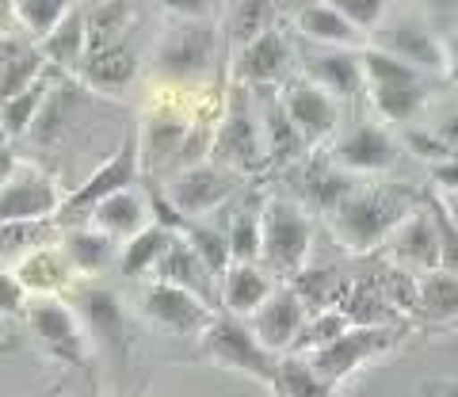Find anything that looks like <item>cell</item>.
<instances>
[{
	"label": "cell",
	"instance_id": "7402d4cb",
	"mask_svg": "<svg viewBox=\"0 0 458 397\" xmlns=\"http://www.w3.org/2000/svg\"><path fill=\"white\" fill-rule=\"evenodd\" d=\"M286 65H291V46H286V38L279 31H267L256 35L252 42L241 46V58H237V73L241 80L249 84H271L286 73Z\"/></svg>",
	"mask_w": 458,
	"mask_h": 397
},
{
	"label": "cell",
	"instance_id": "b9f144b4",
	"mask_svg": "<svg viewBox=\"0 0 458 397\" xmlns=\"http://www.w3.org/2000/svg\"><path fill=\"white\" fill-rule=\"evenodd\" d=\"M428 210H432L436 230H439V267L443 272H451V275H458V225L447 215V207H443L439 195L428 198Z\"/></svg>",
	"mask_w": 458,
	"mask_h": 397
},
{
	"label": "cell",
	"instance_id": "484cf974",
	"mask_svg": "<svg viewBox=\"0 0 458 397\" xmlns=\"http://www.w3.org/2000/svg\"><path fill=\"white\" fill-rule=\"evenodd\" d=\"M313 84H321L328 96H355L367 84L363 58H355L352 50H325L310 62Z\"/></svg>",
	"mask_w": 458,
	"mask_h": 397
},
{
	"label": "cell",
	"instance_id": "9a60e30c",
	"mask_svg": "<svg viewBox=\"0 0 458 397\" xmlns=\"http://www.w3.org/2000/svg\"><path fill=\"white\" fill-rule=\"evenodd\" d=\"M310 321V309L302 306V298H298L291 287L283 291H271L267 302L256 309L249 317V329L256 333V340L267 348V351H291L298 333H302V325Z\"/></svg>",
	"mask_w": 458,
	"mask_h": 397
},
{
	"label": "cell",
	"instance_id": "ac0fdd59",
	"mask_svg": "<svg viewBox=\"0 0 458 397\" xmlns=\"http://www.w3.org/2000/svg\"><path fill=\"white\" fill-rule=\"evenodd\" d=\"M378 50L394 54V58H401L412 69H420V73H443V69H447V50H443V42L420 23L382 27L378 31Z\"/></svg>",
	"mask_w": 458,
	"mask_h": 397
},
{
	"label": "cell",
	"instance_id": "4316f807",
	"mask_svg": "<svg viewBox=\"0 0 458 397\" xmlns=\"http://www.w3.org/2000/svg\"><path fill=\"white\" fill-rule=\"evenodd\" d=\"M84 54H89V16L73 4L62 16V23L42 38V58L54 62V65L73 69V65L84 62Z\"/></svg>",
	"mask_w": 458,
	"mask_h": 397
},
{
	"label": "cell",
	"instance_id": "f5cc1de1",
	"mask_svg": "<svg viewBox=\"0 0 458 397\" xmlns=\"http://www.w3.org/2000/svg\"><path fill=\"white\" fill-rule=\"evenodd\" d=\"M20 54H23V46L16 38H0V69H4L12 58H20Z\"/></svg>",
	"mask_w": 458,
	"mask_h": 397
},
{
	"label": "cell",
	"instance_id": "9f6ffc18",
	"mask_svg": "<svg viewBox=\"0 0 458 397\" xmlns=\"http://www.w3.org/2000/svg\"><path fill=\"white\" fill-rule=\"evenodd\" d=\"M424 4H439V8H447V4H451V0H424Z\"/></svg>",
	"mask_w": 458,
	"mask_h": 397
},
{
	"label": "cell",
	"instance_id": "f546056e",
	"mask_svg": "<svg viewBox=\"0 0 458 397\" xmlns=\"http://www.w3.org/2000/svg\"><path fill=\"white\" fill-rule=\"evenodd\" d=\"M417 309L428 321H454L458 317V275L443 272H428L417 279Z\"/></svg>",
	"mask_w": 458,
	"mask_h": 397
},
{
	"label": "cell",
	"instance_id": "e0dca14e",
	"mask_svg": "<svg viewBox=\"0 0 458 397\" xmlns=\"http://www.w3.org/2000/svg\"><path fill=\"white\" fill-rule=\"evenodd\" d=\"M279 104H283L286 115H291V122L302 131V138L310 141V146H318V141H325L336 131V99L328 96L321 84H313V80L286 84Z\"/></svg>",
	"mask_w": 458,
	"mask_h": 397
},
{
	"label": "cell",
	"instance_id": "ffe728a7",
	"mask_svg": "<svg viewBox=\"0 0 458 397\" xmlns=\"http://www.w3.org/2000/svg\"><path fill=\"white\" fill-rule=\"evenodd\" d=\"M271 291H276V283H271V272L264 264H229L218 287L225 314L233 317H252L271 298Z\"/></svg>",
	"mask_w": 458,
	"mask_h": 397
},
{
	"label": "cell",
	"instance_id": "5b68a950",
	"mask_svg": "<svg viewBox=\"0 0 458 397\" xmlns=\"http://www.w3.org/2000/svg\"><path fill=\"white\" fill-rule=\"evenodd\" d=\"M23 314H27L35 340L54 359L77 367V371H89V333H84L73 306L57 302V298H35Z\"/></svg>",
	"mask_w": 458,
	"mask_h": 397
},
{
	"label": "cell",
	"instance_id": "2e32d148",
	"mask_svg": "<svg viewBox=\"0 0 458 397\" xmlns=\"http://www.w3.org/2000/svg\"><path fill=\"white\" fill-rule=\"evenodd\" d=\"M214 54V31L207 23H180L176 31H168V38L161 42V54H157V65L161 73H168L172 80H191L210 65Z\"/></svg>",
	"mask_w": 458,
	"mask_h": 397
},
{
	"label": "cell",
	"instance_id": "277c9868",
	"mask_svg": "<svg viewBox=\"0 0 458 397\" xmlns=\"http://www.w3.org/2000/svg\"><path fill=\"white\" fill-rule=\"evenodd\" d=\"M363 73H367V84H370V99H375V107L386 119L409 122L424 107V96H428L424 73L405 65L401 58H394V54H386L378 46L367 50L363 54Z\"/></svg>",
	"mask_w": 458,
	"mask_h": 397
},
{
	"label": "cell",
	"instance_id": "ab89813d",
	"mask_svg": "<svg viewBox=\"0 0 458 397\" xmlns=\"http://www.w3.org/2000/svg\"><path fill=\"white\" fill-rule=\"evenodd\" d=\"M42 65H47L42 50H23L20 58H12L4 69H0V104L23 96L35 80H42Z\"/></svg>",
	"mask_w": 458,
	"mask_h": 397
},
{
	"label": "cell",
	"instance_id": "836d02e7",
	"mask_svg": "<svg viewBox=\"0 0 458 397\" xmlns=\"http://www.w3.org/2000/svg\"><path fill=\"white\" fill-rule=\"evenodd\" d=\"M47 96H50V80H35L23 96L8 99V104H0V131H4L8 138L31 134V126L38 119L42 104H47Z\"/></svg>",
	"mask_w": 458,
	"mask_h": 397
},
{
	"label": "cell",
	"instance_id": "5bb4252c",
	"mask_svg": "<svg viewBox=\"0 0 458 397\" xmlns=\"http://www.w3.org/2000/svg\"><path fill=\"white\" fill-rule=\"evenodd\" d=\"M401 146L375 122H360L333 146V165L344 173H390Z\"/></svg>",
	"mask_w": 458,
	"mask_h": 397
},
{
	"label": "cell",
	"instance_id": "8d00e7d4",
	"mask_svg": "<svg viewBox=\"0 0 458 397\" xmlns=\"http://www.w3.org/2000/svg\"><path fill=\"white\" fill-rule=\"evenodd\" d=\"M352 191H355L352 176L336 165L333 168H310V176L302 180V195L321 210H336L340 198H348Z\"/></svg>",
	"mask_w": 458,
	"mask_h": 397
},
{
	"label": "cell",
	"instance_id": "4dcf8cb0",
	"mask_svg": "<svg viewBox=\"0 0 458 397\" xmlns=\"http://www.w3.org/2000/svg\"><path fill=\"white\" fill-rule=\"evenodd\" d=\"M298 31L318 38V42H328V46H355V42H360V31H355L328 0L325 4H306L298 12Z\"/></svg>",
	"mask_w": 458,
	"mask_h": 397
},
{
	"label": "cell",
	"instance_id": "60d3db41",
	"mask_svg": "<svg viewBox=\"0 0 458 397\" xmlns=\"http://www.w3.org/2000/svg\"><path fill=\"white\" fill-rule=\"evenodd\" d=\"M73 8V0H16V16L23 20V27L38 38H47L62 16Z\"/></svg>",
	"mask_w": 458,
	"mask_h": 397
},
{
	"label": "cell",
	"instance_id": "7a4b0ae2",
	"mask_svg": "<svg viewBox=\"0 0 458 397\" xmlns=\"http://www.w3.org/2000/svg\"><path fill=\"white\" fill-rule=\"evenodd\" d=\"M313 245V222L291 198H267L260 210V264L271 275H298Z\"/></svg>",
	"mask_w": 458,
	"mask_h": 397
},
{
	"label": "cell",
	"instance_id": "d4e9b609",
	"mask_svg": "<svg viewBox=\"0 0 458 397\" xmlns=\"http://www.w3.org/2000/svg\"><path fill=\"white\" fill-rule=\"evenodd\" d=\"M81 73H84V80H89L92 89L114 92V89H126V84L134 80L138 58H134L131 46H123V42H111V46H104V50H89V54H84Z\"/></svg>",
	"mask_w": 458,
	"mask_h": 397
},
{
	"label": "cell",
	"instance_id": "f1b7e54d",
	"mask_svg": "<svg viewBox=\"0 0 458 397\" xmlns=\"http://www.w3.org/2000/svg\"><path fill=\"white\" fill-rule=\"evenodd\" d=\"M172 230H165V225H146L138 237H131L123 245L119 252V267H123V275L126 279H141V275H149L157 272V264H161V257L168 252L172 245Z\"/></svg>",
	"mask_w": 458,
	"mask_h": 397
},
{
	"label": "cell",
	"instance_id": "3957f363",
	"mask_svg": "<svg viewBox=\"0 0 458 397\" xmlns=\"http://www.w3.org/2000/svg\"><path fill=\"white\" fill-rule=\"evenodd\" d=\"M203 356L229 367V371H245L252 378H260L267 386L276 382V371H279V356L256 340L245 317H233V314H214V321L203 333Z\"/></svg>",
	"mask_w": 458,
	"mask_h": 397
},
{
	"label": "cell",
	"instance_id": "ba28073f",
	"mask_svg": "<svg viewBox=\"0 0 458 397\" xmlns=\"http://www.w3.org/2000/svg\"><path fill=\"white\" fill-rule=\"evenodd\" d=\"M397 340V333L386 325V329H363V325H352L348 333H340L333 344H325L318 351H310V367L318 371L328 386H336L340 378H348L355 367L367 363V359H375L378 351H386Z\"/></svg>",
	"mask_w": 458,
	"mask_h": 397
},
{
	"label": "cell",
	"instance_id": "30bf717a",
	"mask_svg": "<svg viewBox=\"0 0 458 397\" xmlns=\"http://www.w3.org/2000/svg\"><path fill=\"white\" fill-rule=\"evenodd\" d=\"M214 157L233 165V168H249V173H256V168L267 161L264 131H260V122L252 119V107L241 92L233 96V104H229L218 134H214Z\"/></svg>",
	"mask_w": 458,
	"mask_h": 397
},
{
	"label": "cell",
	"instance_id": "f907efd6",
	"mask_svg": "<svg viewBox=\"0 0 458 397\" xmlns=\"http://www.w3.org/2000/svg\"><path fill=\"white\" fill-rule=\"evenodd\" d=\"M432 131H436V138H439L451 153H458V111H447V115H439Z\"/></svg>",
	"mask_w": 458,
	"mask_h": 397
},
{
	"label": "cell",
	"instance_id": "e575fe53",
	"mask_svg": "<svg viewBox=\"0 0 458 397\" xmlns=\"http://www.w3.org/2000/svg\"><path fill=\"white\" fill-rule=\"evenodd\" d=\"M183 241L199 252V260H203L214 275H225L229 272V264H233V257H229V237L225 230H218V225H210V222H188L183 225Z\"/></svg>",
	"mask_w": 458,
	"mask_h": 397
},
{
	"label": "cell",
	"instance_id": "d590c367",
	"mask_svg": "<svg viewBox=\"0 0 458 397\" xmlns=\"http://www.w3.org/2000/svg\"><path fill=\"white\" fill-rule=\"evenodd\" d=\"M183 138H188V122L176 115H153L146 134H141V149L153 161H168V157H183Z\"/></svg>",
	"mask_w": 458,
	"mask_h": 397
},
{
	"label": "cell",
	"instance_id": "c3c4849f",
	"mask_svg": "<svg viewBox=\"0 0 458 397\" xmlns=\"http://www.w3.org/2000/svg\"><path fill=\"white\" fill-rule=\"evenodd\" d=\"M432 183L443 195H458V153L447 157L443 165H432Z\"/></svg>",
	"mask_w": 458,
	"mask_h": 397
},
{
	"label": "cell",
	"instance_id": "6da1fadb",
	"mask_svg": "<svg viewBox=\"0 0 458 397\" xmlns=\"http://www.w3.org/2000/svg\"><path fill=\"white\" fill-rule=\"evenodd\" d=\"M409 210L417 207L409 203L405 188H355L348 198H340L336 210H328V230L344 249L370 252L394 237Z\"/></svg>",
	"mask_w": 458,
	"mask_h": 397
},
{
	"label": "cell",
	"instance_id": "681fc988",
	"mask_svg": "<svg viewBox=\"0 0 458 397\" xmlns=\"http://www.w3.org/2000/svg\"><path fill=\"white\" fill-rule=\"evenodd\" d=\"M161 4L168 12H176V16H183V20H203L214 8V0H161Z\"/></svg>",
	"mask_w": 458,
	"mask_h": 397
},
{
	"label": "cell",
	"instance_id": "44dd1931",
	"mask_svg": "<svg viewBox=\"0 0 458 397\" xmlns=\"http://www.w3.org/2000/svg\"><path fill=\"white\" fill-rule=\"evenodd\" d=\"M89 222L96 225V230H104L107 237H114L123 245V241H131L138 237L146 225H153V215H149V203L141 198L134 188L131 191H119V195H111L104 198L99 207H92V215Z\"/></svg>",
	"mask_w": 458,
	"mask_h": 397
},
{
	"label": "cell",
	"instance_id": "f35d334b",
	"mask_svg": "<svg viewBox=\"0 0 458 397\" xmlns=\"http://www.w3.org/2000/svg\"><path fill=\"white\" fill-rule=\"evenodd\" d=\"M352 329V321L340 314V309L333 306V309H321V314H310V321L302 325V333H298V340H294V356H310V351H318V348H325V344H333V340L340 336V333H348Z\"/></svg>",
	"mask_w": 458,
	"mask_h": 397
},
{
	"label": "cell",
	"instance_id": "d6986e66",
	"mask_svg": "<svg viewBox=\"0 0 458 397\" xmlns=\"http://www.w3.org/2000/svg\"><path fill=\"white\" fill-rule=\"evenodd\" d=\"M157 279L161 283H172V287H183V291H191V294H199L207 306H214L218 302V287H214V275L210 267L199 260V252L183 241L180 233L172 237V245H168V252L161 257V264H157Z\"/></svg>",
	"mask_w": 458,
	"mask_h": 397
},
{
	"label": "cell",
	"instance_id": "816d5d0a",
	"mask_svg": "<svg viewBox=\"0 0 458 397\" xmlns=\"http://www.w3.org/2000/svg\"><path fill=\"white\" fill-rule=\"evenodd\" d=\"M20 173V153L12 149V146H0V188Z\"/></svg>",
	"mask_w": 458,
	"mask_h": 397
},
{
	"label": "cell",
	"instance_id": "db71d44e",
	"mask_svg": "<svg viewBox=\"0 0 458 397\" xmlns=\"http://www.w3.org/2000/svg\"><path fill=\"white\" fill-rule=\"evenodd\" d=\"M443 50H447V73L458 77V35L443 42Z\"/></svg>",
	"mask_w": 458,
	"mask_h": 397
},
{
	"label": "cell",
	"instance_id": "f6af8a7d",
	"mask_svg": "<svg viewBox=\"0 0 458 397\" xmlns=\"http://www.w3.org/2000/svg\"><path fill=\"white\" fill-rule=\"evenodd\" d=\"M267 20H271V4H267V0H241L237 20H233V35L241 42H252L256 35L267 31Z\"/></svg>",
	"mask_w": 458,
	"mask_h": 397
},
{
	"label": "cell",
	"instance_id": "d6a6232c",
	"mask_svg": "<svg viewBox=\"0 0 458 397\" xmlns=\"http://www.w3.org/2000/svg\"><path fill=\"white\" fill-rule=\"evenodd\" d=\"M276 393L279 397H328V382L313 371L306 356H283L279 359V371H276Z\"/></svg>",
	"mask_w": 458,
	"mask_h": 397
},
{
	"label": "cell",
	"instance_id": "4fadbf2b",
	"mask_svg": "<svg viewBox=\"0 0 458 397\" xmlns=\"http://www.w3.org/2000/svg\"><path fill=\"white\" fill-rule=\"evenodd\" d=\"M390 260L409 275H428L439 267V230L428 207L409 210V218L390 237Z\"/></svg>",
	"mask_w": 458,
	"mask_h": 397
},
{
	"label": "cell",
	"instance_id": "7c38bea8",
	"mask_svg": "<svg viewBox=\"0 0 458 397\" xmlns=\"http://www.w3.org/2000/svg\"><path fill=\"white\" fill-rule=\"evenodd\" d=\"M62 210L57 183L38 168H20L4 188H0V225L4 222H47Z\"/></svg>",
	"mask_w": 458,
	"mask_h": 397
},
{
	"label": "cell",
	"instance_id": "11a10c76",
	"mask_svg": "<svg viewBox=\"0 0 458 397\" xmlns=\"http://www.w3.org/2000/svg\"><path fill=\"white\" fill-rule=\"evenodd\" d=\"M443 198V207H447V215L454 218V225H458V195H439Z\"/></svg>",
	"mask_w": 458,
	"mask_h": 397
},
{
	"label": "cell",
	"instance_id": "cb8c5ba5",
	"mask_svg": "<svg viewBox=\"0 0 458 397\" xmlns=\"http://www.w3.org/2000/svg\"><path fill=\"white\" fill-rule=\"evenodd\" d=\"M16 279L23 283V291H31V294H57V291L69 287V279H73V264H69L65 249L38 245L20 260Z\"/></svg>",
	"mask_w": 458,
	"mask_h": 397
},
{
	"label": "cell",
	"instance_id": "7bdbcfd3",
	"mask_svg": "<svg viewBox=\"0 0 458 397\" xmlns=\"http://www.w3.org/2000/svg\"><path fill=\"white\" fill-rule=\"evenodd\" d=\"M355 31H375L386 16V0H328Z\"/></svg>",
	"mask_w": 458,
	"mask_h": 397
},
{
	"label": "cell",
	"instance_id": "74e56055",
	"mask_svg": "<svg viewBox=\"0 0 458 397\" xmlns=\"http://www.w3.org/2000/svg\"><path fill=\"white\" fill-rule=\"evenodd\" d=\"M225 237L233 264H260V210H237L225 225Z\"/></svg>",
	"mask_w": 458,
	"mask_h": 397
},
{
	"label": "cell",
	"instance_id": "9c48e42d",
	"mask_svg": "<svg viewBox=\"0 0 458 397\" xmlns=\"http://www.w3.org/2000/svg\"><path fill=\"white\" fill-rule=\"evenodd\" d=\"M141 309H146V317L153 325H161L165 333H176V336L207 333V325L214 321V306H207L199 294L172 287V283H161V279L146 287Z\"/></svg>",
	"mask_w": 458,
	"mask_h": 397
},
{
	"label": "cell",
	"instance_id": "8992f818",
	"mask_svg": "<svg viewBox=\"0 0 458 397\" xmlns=\"http://www.w3.org/2000/svg\"><path fill=\"white\" fill-rule=\"evenodd\" d=\"M138 165H141V141H138V134L131 131V134L119 141V149H114L111 157L99 165L96 173L84 180L73 195L65 198L62 222L89 218V215H92V207H99L104 198L119 195V191H131V188H134V180H138Z\"/></svg>",
	"mask_w": 458,
	"mask_h": 397
},
{
	"label": "cell",
	"instance_id": "ee69618b",
	"mask_svg": "<svg viewBox=\"0 0 458 397\" xmlns=\"http://www.w3.org/2000/svg\"><path fill=\"white\" fill-rule=\"evenodd\" d=\"M38 225L42 222H4L0 225V257H27L31 249H38Z\"/></svg>",
	"mask_w": 458,
	"mask_h": 397
},
{
	"label": "cell",
	"instance_id": "1f68e13d",
	"mask_svg": "<svg viewBox=\"0 0 458 397\" xmlns=\"http://www.w3.org/2000/svg\"><path fill=\"white\" fill-rule=\"evenodd\" d=\"M294 279V294L302 298V306L310 309V314H321V309H333L340 302L344 294V283L336 275V267H302Z\"/></svg>",
	"mask_w": 458,
	"mask_h": 397
},
{
	"label": "cell",
	"instance_id": "52a82bcc",
	"mask_svg": "<svg viewBox=\"0 0 458 397\" xmlns=\"http://www.w3.org/2000/svg\"><path fill=\"white\" fill-rule=\"evenodd\" d=\"M233 191H237V173H229V168L214 165V161H195L188 168H180L165 188L172 207H176L183 218L210 215V210H218Z\"/></svg>",
	"mask_w": 458,
	"mask_h": 397
},
{
	"label": "cell",
	"instance_id": "603a6c76",
	"mask_svg": "<svg viewBox=\"0 0 458 397\" xmlns=\"http://www.w3.org/2000/svg\"><path fill=\"white\" fill-rule=\"evenodd\" d=\"M62 249H65L69 264H73V272H84V275L104 272V267H111L114 260H119V252H123L119 241L107 237L104 230H96L92 222L69 225L65 237H62Z\"/></svg>",
	"mask_w": 458,
	"mask_h": 397
},
{
	"label": "cell",
	"instance_id": "83f0119b",
	"mask_svg": "<svg viewBox=\"0 0 458 397\" xmlns=\"http://www.w3.org/2000/svg\"><path fill=\"white\" fill-rule=\"evenodd\" d=\"M260 131H264V149H267V161H276V165H291L298 161L306 153L310 141L302 138V131L291 122V115L283 111L279 99H271V104L264 107V122H260Z\"/></svg>",
	"mask_w": 458,
	"mask_h": 397
},
{
	"label": "cell",
	"instance_id": "8fae6325",
	"mask_svg": "<svg viewBox=\"0 0 458 397\" xmlns=\"http://www.w3.org/2000/svg\"><path fill=\"white\" fill-rule=\"evenodd\" d=\"M73 309L96 348H104L114 363H126V314L119 298L104 287H81L73 294Z\"/></svg>",
	"mask_w": 458,
	"mask_h": 397
},
{
	"label": "cell",
	"instance_id": "bcb514c9",
	"mask_svg": "<svg viewBox=\"0 0 458 397\" xmlns=\"http://www.w3.org/2000/svg\"><path fill=\"white\" fill-rule=\"evenodd\" d=\"M401 141H405V149L412 153V157H420L428 165H443L447 157H454V153L436 138V131H405Z\"/></svg>",
	"mask_w": 458,
	"mask_h": 397
},
{
	"label": "cell",
	"instance_id": "7dc6e473",
	"mask_svg": "<svg viewBox=\"0 0 458 397\" xmlns=\"http://www.w3.org/2000/svg\"><path fill=\"white\" fill-rule=\"evenodd\" d=\"M27 309V291L16 279V272H0V314H23Z\"/></svg>",
	"mask_w": 458,
	"mask_h": 397
}]
</instances>
